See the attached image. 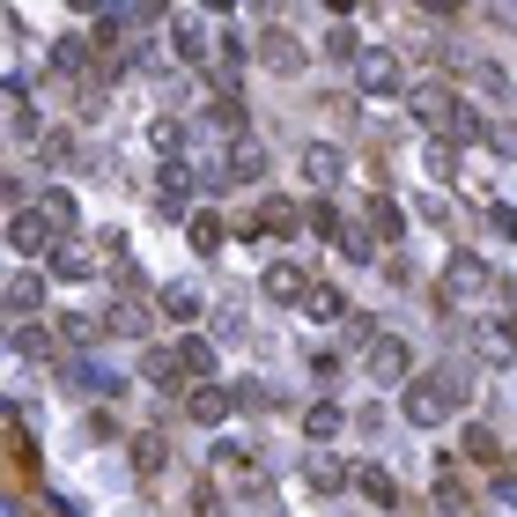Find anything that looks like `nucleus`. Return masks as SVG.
I'll use <instances>...</instances> for the list:
<instances>
[{"mask_svg":"<svg viewBox=\"0 0 517 517\" xmlns=\"http://www.w3.org/2000/svg\"><path fill=\"white\" fill-rule=\"evenodd\" d=\"M488 215H495V229H503V237H517V207H510V200H495Z\"/></svg>","mask_w":517,"mask_h":517,"instance_id":"obj_48","label":"nucleus"},{"mask_svg":"<svg viewBox=\"0 0 517 517\" xmlns=\"http://www.w3.org/2000/svg\"><path fill=\"white\" fill-rule=\"evenodd\" d=\"M458 458H473V466H495V458H503V444H495L488 421H466V436H458Z\"/></svg>","mask_w":517,"mask_h":517,"instance_id":"obj_27","label":"nucleus"},{"mask_svg":"<svg viewBox=\"0 0 517 517\" xmlns=\"http://www.w3.org/2000/svg\"><path fill=\"white\" fill-rule=\"evenodd\" d=\"M407 340H399V333H377L370 340V355H362V377H370V385H399V392H407L414 385V370H407Z\"/></svg>","mask_w":517,"mask_h":517,"instance_id":"obj_4","label":"nucleus"},{"mask_svg":"<svg viewBox=\"0 0 517 517\" xmlns=\"http://www.w3.org/2000/svg\"><path fill=\"white\" fill-rule=\"evenodd\" d=\"M296 163H303V178H311L318 193H340V178H348V156H340L333 141H311V148H303Z\"/></svg>","mask_w":517,"mask_h":517,"instance_id":"obj_9","label":"nucleus"},{"mask_svg":"<svg viewBox=\"0 0 517 517\" xmlns=\"http://www.w3.org/2000/svg\"><path fill=\"white\" fill-rule=\"evenodd\" d=\"M141 377L156 392H193V385H185V370H178V348H148L141 355Z\"/></svg>","mask_w":517,"mask_h":517,"instance_id":"obj_21","label":"nucleus"},{"mask_svg":"<svg viewBox=\"0 0 517 517\" xmlns=\"http://www.w3.org/2000/svg\"><path fill=\"white\" fill-rule=\"evenodd\" d=\"M156 311H163V318H178V325H193V318L207 311V296H200V289H185V281H170V289L156 296Z\"/></svg>","mask_w":517,"mask_h":517,"instance_id":"obj_26","label":"nucleus"},{"mask_svg":"<svg viewBox=\"0 0 517 517\" xmlns=\"http://www.w3.org/2000/svg\"><path fill=\"white\" fill-rule=\"evenodd\" d=\"M466 89H481V97H510V74L495 67V60H473L466 67Z\"/></svg>","mask_w":517,"mask_h":517,"instance_id":"obj_37","label":"nucleus"},{"mask_svg":"<svg viewBox=\"0 0 517 517\" xmlns=\"http://www.w3.org/2000/svg\"><path fill=\"white\" fill-rule=\"evenodd\" d=\"M370 237H407V215H399V200H370Z\"/></svg>","mask_w":517,"mask_h":517,"instance_id":"obj_40","label":"nucleus"},{"mask_svg":"<svg viewBox=\"0 0 517 517\" xmlns=\"http://www.w3.org/2000/svg\"><path fill=\"white\" fill-rule=\"evenodd\" d=\"M421 170H429L436 185H451V178H458V141H429V156H421Z\"/></svg>","mask_w":517,"mask_h":517,"instance_id":"obj_38","label":"nucleus"},{"mask_svg":"<svg viewBox=\"0 0 517 517\" xmlns=\"http://www.w3.org/2000/svg\"><path fill=\"white\" fill-rule=\"evenodd\" d=\"M222 229H229V222L215 215V207H193V222H185V237H193V252H200V259H215V252H222Z\"/></svg>","mask_w":517,"mask_h":517,"instance_id":"obj_25","label":"nucleus"},{"mask_svg":"<svg viewBox=\"0 0 517 517\" xmlns=\"http://www.w3.org/2000/svg\"><path fill=\"white\" fill-rule=\"evenodd\" d=\"M229 399H237V407H274V385H266V377H237Z\"/></svg>","mask_w":517,"mask_h":517,"instance_id":"obj_42","label":"nucleus"},{"mask_svg":"<svg viewBox=\"0 0 517 517\" xmlns=\"http://www.w3.org/2000/svg\"><path fill=\"white\" fill-rule=\"evenodd\" d=\"M488 355H517V318H503V325H488Z\"/></svg>","mask_w":517,"mask_h":517,"instance_id":"obj_45","label":"nucleus"},{"mask_svg":"<svg viewBox=\"0 0 517 517\" xmlns=\"http://www.w3.org/2000/svg\"><path fill=\"white\" fill-rule=\"evenodd\" d=\"M244 60H252V45H244V37L229 30L222 45H215V67H222V82H229V89H237V74H244Z\"/></svg>","mask_w":517,"mask_h":517,"instance_id":"obj_33","label":"nucleus"},{"mask_svg":"<svg viewBox=\"0 0 517 517\" xmlns=\"http://www.w3.org/2000/svg\"><path fill=\"white\" fill-rule=\"evenodd\" d=\"M407 111H414L421 133H436V141H481V119H466L458 89H444V82H414L407 89Z\"/></svg>","mask_w":517,"mask_h":517,"instance_id":"obj_1","label":"nucleus"},{"mask_svg":"<svg viewBox=\"0 0 517 517\" xmlns=\"http://www.w3.org/2000/svg\"><path fill=\"white\" fill-rule=\"evenodd\" d=\"M303 318H318V325H340V318H348V296H340V281H311V296H303Z\"/></svg>","mask_w":517,"mask_h":517,"instance_id":"obj_23","label":"nucleus"},{"mask_svg":"<svg viewBox=\"0 0 517 517\" xmlns=\"http://www.w3.org/2000/svg\"><path fill=\"white\" fill-rule=\"evenodd\" d=\"M45 266H52L60 281H89V274H97V252H89V244H74V237H60Z\"/></svg>","mask_w":517,"mask_h":517,"instance_id":"obj_20","label":"nucleus"},{"mask_svg":"<svg viewBox=\"0 0 517 517\" xmlns=\"http://www.w3.org/2000/svg\"><path fill=\"white\" fill-rule=\"evenodd\" d=\"M340 252H348V266H370V259H377V237H370V229H348V237H340Z\"/></svg>","mask_w":517,"mask_h":517,"instance_id":"obj_44","label":"nucleus"},{"mask_svg":"<svg viewBox=\"0 0 517 517\" xmlns=\"http://www.w3.org/2000/svg\"><path fill=\"white\" fill-rule=\"evenodd\" d=\"M252 60H259L266 74H281V82H289V74H303V60H311V52L296 45V30H281V23H274V30L252 45Z\"/></svg>","mask_w":517,"mask_h":517,"instance_id":"obj_7","label":"nucleus"},{"mask_svg":"<svg viewBox=\"0 0 517 517\" xmlns=\"http://www.w3.org/2000/svg\"><path fill=\"white\" fill-rule=\"evenodd\" d=\"M303 481H311L318 495H340V488H348V466H340L333 451H311V466H303Z\"/></svg>","mask_w":517,"mask_h":517,"instance_id":"obj_29","label":"nucleus"},{"mask_svg":"<svg viewBox=\"0 0 517 517\" xmlns=\"http://www.w3.org/2000/svg\"><path fill=\"white\" fill-rule=\"evenodd\" d=\"M340 429H348V407H340V399H311V407H303V436H311L318 451L333 444Z\"/></svg>","mask_w":517,"mask_h":517,"instance_id":"obj_14","label":"nucleus"},{"mask_svg":"<svg viewBox=\"0 0 517 517\" xmlns=\"http://www.w3.org/2000/svg\"><path fill=\"white\" fill-rule=\"evenodd\" d=\"M222 170H229V185H259V178H266V141H252V133H244V141H229V148H222Z\"/></svg>","mask_w":517,"mask_h":517,"instance_id":"obj_10","label":"nucleus"},{"mask_svg":"<svg viewBox=\"0 0 517 517\" xmlns=\"http://www.w3.org/2000/svg\"><path fill=\"white\" fill-rule=\"evenodd\" d=\"M355 488H362V495H370V503H377V510H399V481H392V473H385V466H355Z\"/></svg>","mask_w":517,"mask_h":517,"instance_id":"obj_30","label":"nucleus"},{"mask_svg":"<svg viewBox=\"0 0 517 517\" xmlns=\"http://www.w3.org/2000/svg\"><path fill=\"white\" fill-rule=\"evenodd\" d=\"M481 141L495 148V156H517V119H488V126H481Z\"/></svg>","mask_w":517,"mask_h":517,"instance_id":"obj_43","label":"nucleus"},{"mask_svg":"<svg viewBox=\"0 0 517 517\" xmlns=\"http://www.w3.org/2000/svg\"><path fill=\"white\" fill-rule=\"evenodd\" d=\"M37 215H45V222H52V229H60V237H67V229L82 222V207H74V193H60V185H52V193L37 200Z\"/></svg>","mask_w":517,"mask_h":517,"instance_id":"obj_31","label":"nucleus"},{"mask_svg":"<svg viewBox=\"0 0 517 517\" xmlns=\"http://www.w3.org/2000/svg\"><path fill=\"white\" fill-rule=\"evenodd\" d=\"M52 340H60V325H15V340H8V348L30 362V355H52Z\"/></svg>","mask_w":517,"mask_h":517,"instance_id":"obj_32","label":"nucleus"},{"mask_svg":"<svg viewBox=\"0 0 517 517\" xmlns=\"http://www.w3.org/2000/svg\"><path fill=\"white\" fill-rule=\"evenodd\" d=\"M156 207H163V215H185V207H193V163H163Z\"/></svg>","mask_w":517,"mask_h":517,"instance_id":"obj_15","label":"nucleus"},{"mask_svg":"<svg viewBox=\"0 0 517 517\" xmlns=\"http://www.w3.org/2000/svg\"><path fill=\"white\" fill-rule=\"evenodd\" d=\"M170 45H178V60L185 67H200V60H215V45H207V15L200 8H170Z\"/></svg>","mask_w":517,"mask_h":517,"instance_id":"obj_6","label":"nucleus"},{"mask_svg":"<svg viewBox=\"0 0 517 517\" xmlns=\"http://www.w3.org/2000/svg\"><path fill=\"white\" fill-rule=\"evenodd\" d=\"M348 74H355L362 97H399V89H407V67H399L392 45H362V60H355Z\"/></svg>","mask_w":517,"mask_h":517,"instance_id":"obj_3","label":"nucleus"},{"mask_svg":"<svg viewBox=\"0 0 517 517\" xmlns=\"http://www.w3.org/2000/svg\"><path fill=\"white\" fill-rule=\"evenodd\" d=\"M311 237H325V244H340V237H348V215H340L333 200H318V207H311Z\"/></svg>","mask_w":517,"mask_h":517,"instance_id":"obj_39","label":"nucleus"},{"mask_svg":"<svg viewBox=\"0 0 517 517\" xmlns=\"http://www.w3.org/2000/svg\"><path fill=\"white\" fill-rule=\"evenodd\" d=\"M325 60H340V67H355L362 60V37L348 23H333V37H325Z\"/></svg>","mask_w":517,"mask_h":517,"instance_id":"obj_41","label":"nucleus"},{"mask_svg":"<svg viewBox=\"0 0 517 517\" xmlns=\"http://www.w3.org/2000/svg\"><path fill=\"white\" fill-rule=\"evenodd\" d=\"M259 289L274 296V303H303V296H311V274H303L296 259H274V266H266V281H259Z\"/></svg>","mask_w":517,"mask_h":517,"instance_id":"obj_16","label":"nucleus"},{"mask_svg":"<svg viewBox=\"0 0 517 517\" xmlns=\"http://www.w3.org/2000/svg\"><path fill=\"white\" fill-rule=\"evenodd\" d=\"M399 407H407L414 429H444L451 407H458V377L451 370H429V377H414L407 392H399Z\"/></svg>","mask_w":517,"mask_h":517,"instance_id":"obj_2","label":"nucleus"},{"mask_svg":"<svg viewBox=\"0 0 517 517\" xmlns=\"http://www.w3.org/2000/svg\"><path fill=\"white\" fill-rule=\"evenodd\" d=\"M303 222H311V215H303L296 200H266L259 207V237H289V229H303Z\"/></svg>","mask_w":517,"mask_h":517,"instance_id":"obj_28","label":"nucleus"},{"mask_svg":"<svg viewBox=\"0 0 517 517\" xmlns=\"http://www.w3.org/2000/svg\"><path fill=\"white\" fill-rule=\"evenodd\" d=\"M52 325H60V340H67L74 355H97V340H111V333H104V318H82V311L52 318Z\"/></svg>","mask_w":517,"mask_h":517,"instance_id":"obj_24","label":"nucleus"},{"mask_svg":"<svg viewBox=\"0 0 517 517\" xmlns=\"http://www.w3.org/2000/svg\"><path fill=\"white\" fill-rule=\"evenodd\" d=\"M436 466H444V473H436V510H444V517H458V510H466V488H458V458H436Z\"/></svg>","mask_w":517,"mask_h":517,"instance_id":"obj_34","label":"nucleus"},{"mask_svg":"<svg viewBox=\"0 0 517 517\" xmlns=\"http://www.w3.org/2000/svg\"><path fill=\"white\" fill-rule=\"evenodd\" d=\"M495 503H503V510H517V473H495Z\"/></svg>","mask_w":517,"mask_h":517,"instance_id":"obj_47","label":"nucleus"},{"mask_svg":"<svg viewBox=\"0 0 517 517\" xmlns=\"http://www.w3.org/2000/svg\"><path fill=\"white\" fill-rule=\"evenodd\" d=\"M229 407H237V399H229V385H193V392H185V414H193L200 429H222Z\"/></svg>","mask_w":517,"mask_h":517,"instance_id":"obj_13","label":"nucleus"},{"mask_svg":"<svg viewBox=\"0 0 517 517\" xmlns=\"http://www.w3.org/2000/svg\"><path fill=\"white\" fill-rule=\"evenodd\" d=\"M178 370H185V385H215V348H207L200 333H185L178 340Z\"/></svg>","mask_w":517,"mask_h":517,"instance_id":"obj_22","label":"nucleus"},{"mask_svg":"<svg viewBox=\"0 0 517 517\" xmlns=\"http://www.w3.org/2000/svg\"><path fill=\"white\" fill-rule=\"evenodd\" d=\"M74 385L97 392V399H119V392H126V377L111 370V362H97V355H74Z\"/></svg>","mask_w":517,"mask_h":517,"instance_id":"obj_19","label":"nucleus"},{"mask_svg":"<svg viewBox=\"0 0 517 517\" xmlns=\"http://www.w3.org/2000/svg\"><path fill=\"white\" fill-rule=\"evenodd\" d=\"M163 458H170L163 429H141V436H133V466H141V473H163Z\"/></svg>","mask_w":517,"mask_h":517,"instance_id":"obj_35","label":"nucleus"},{"mask_svg":"<svg viewBox=\"0 0 517 517\" xmlns=\"http://www.w3.org/2000/svg\"><path fill=\"white\" fill-rule=\"evenodd\" d=\"M52 244H60V229L37 215V207L8 215V252H15V259H52Z\"/></svg>","mask_w":517,"mask_h":517,"instance_id":"obj_5","label":"nucleus"},{"mask_svg":"<svg viewBox=\"0 0 517 517\" xmlns=\"http://www.w3.org/2000/svg\"><path fill=\"white\" fill-rule=\"evenodd\" d=\"M104 333L111 340H148V303L141 296H111L104 303Z\"/></svg>","mask_w":517,"mask_h":517,"instance_id":"obj_11","label":"nucleus"},{"mask_svg":"<svg viewBox=\"0 0 517 517\" xmlns=\"http://www.w3.org/2000/svg\"><path fill=\"white\" fill-rule=\"evenodd\" d=\"M89 52H97L89 37H60V45H52V67L60 74H89Z\"/></svg>","mask_w":517,"mask_h":517,"instance_id":"obj_36","label":"nucleus"},{"mask_svg":"<svg viewBox=\"0 0 517 517\" xmlns=\"http://www.w3.org/2000/svg\"><path fill=\"white\" fill-rule=\"evenodd\" d=\"M37 148H45V163H67V156H74V141H67V133H45Z\"/></svg>","mask_w":517,"mask_h":517,"instance_id":"obj_46","label":"nucleus"},{"mask_svg":"<svg viewBox=\"0 0 517 517\" xmlns=\"http://www.w3.org/2000/svg\"><path fill=\"white\" fill-rule=\"evenodd\" d=\"M481 289H488V266L473 259V252H458L444 266V303H466V296H481Z\"/></svg>","mask_w":517,"mask_h":517,"instance_id":"obj_12","label":"nucleus"},{"mask_svg":"<svg viewBox=\"0 0 517 517\" xmlns=\"http://www.w3.org/2000/svg\"><path fill=\"white\" fill-rule=\"evenodd\" d=\"M0 104H8V133H15V141H30V133H37V111H30V82H23V74H8V82H0Z\"/></svg>","mask_w":517,"mask_h":517,"instance_id":"obj_17","label":"nucleus"},{"mask_svg":"<svg viewBox=\"0 0 517 517\" xmlns=\"http://www.w3.org/2000/svg\"><path fill=\"white\" fill-rule=\"evenodd\" d=\"M207 466H215V473H222V481H237L244 495H266V473L252 466V451H244V444H229V436H222V444H215V451H207Z\"/></svg>","mask_w":517,"mask_h":517,"instance_id":"obj_8","label":"nucleus"},{"mask_svg":"<svg viewBox=\"0 0 517 517\" xmlns=\"http://www.w3.org/2000/svg\"><path fill=\"white\" fill-rule=\"evenodd\" d=\"M37 311H45V281H37V274H8V318L37 325Z\"/></svg>","mask_w":517,"mask_h":517,"instance_id":"obj_18","label":"nucleus"}]
</instances>
